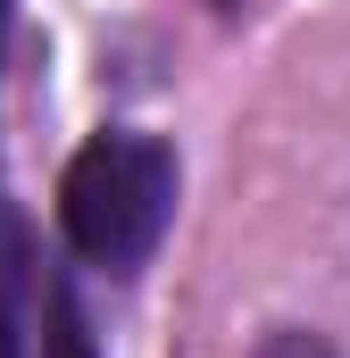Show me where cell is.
Listing matches in <instances>:
<instances>
[{
    "label": "cell",
    "mask_w": 350,
    "mask_h": 358,
    "mask_svg": "<svg viewBox=\"0 0 350 358\" xmlns=\"http://www.w3.org/2000/svg\"><path fill=\"white\" fill-rule=\"evenodd\" d=\"M50 358H92V334H84V308L67 283H50Z\"/></svg>",
    "instance_id": "3"
},
{
    "label": "cell",
    "mask_w": 350,
    "mask_h": 358,
    "mask_svg": "<svg viewBox=\"0 0 350 358\" xmlns=\"http://www.w3.org/2000/svg\"><path fill=\"white\" fill-rule=\"evenodd\" d=\"M0 358H25V334H17V217L0 200Z\"/></svg>",
    "instance_id": "2"
},
{
    "label": "cell",
    "mask_w": 350,
    "mask_h": 358,
    "mask_svg": "<svg viewBox=\"0 0 350 358\" xmlns=\"http://www.w3.org/2000/svg\"><path fill=\"white\" fill-rule=\"evenodd\" d=\"M167 217H175V150L159 134L108 125L59 176V234L84 267H108V275L142 267L159 250Z\"/></svg>",
    "instance_id": "1"
},
{
    "label": "cell",
    "mask_w": 350,
    "mask_h": 358,
    "mask_svg": "<svg viewBox=\"0 0 350 358\" xmlns=\"http://www.w3.org/2000/svg\"><path fill=\"white\" fill-rule=\"evenodd\" d=\"M251 358H334V350H326L317 334H300V325H275V334H267Z\"/></svg>",
    "instance_id": "4"
},
{
    "label": "cell",
    "mask_w": 350,
    "mask_h": 358,
    "mask_svg": "<svg viewBox=\"0 0 350 358\" xmlns=\"http://www.w3.org/2000/svg\"><path fill=\"white\" fill-rule=\"evenodd\" d=\"M8 17H17V8H8V0H0V50H8Z\"/></svg>",
    "instance_id": "5"
}]
</instances>
